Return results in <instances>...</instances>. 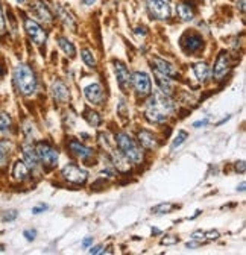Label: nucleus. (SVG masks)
<instances>
[{
    "instance_id": "obj_1",
    "label": "nucleus",
    "mask_w": 246,
    "mask_h": 255,
    "mask_svg": "<svg viewBox=\"0 0 246 255\" xmlns=\"http://www.w3.org/2000/svg\"><path fill=\"white\" fill-rule=\"evenodd\" d=\"M172 111H174V104H172L169 96L158 91L147 102L146 117L152 123H164Z\"/></svg>"
},
{
    "instance_id": "obj_2",
    "label": "nucleus",
    "mask_w": 246,
    "mask_h": 255,
    "mask_svg": "<svg viewBox=\"0 0 246 255\" xmlns=\"http://www.w3.org/2000/svg\"><path fill=\"white\" fill-rule=\"evenodd\" d=\"M14 79L18 91L24 96H31L36 90V79L35 74L26 64H18L14 72Z\"/></svg>"
},
{
    "instance_id": "obj_3",
    "label": "nucleus",
    "mask_w": 246,
    "mask_h": 255,
    "mask_svg": "<svg viewBox=\"0 0 246 255\" xmlns=\"http://www.w3.org/2000/svg\"><path fill=\"white\" fill-rule=\"evenodd\" d=\"M116 143L120 149V152L123 155H125L129 161L135 163V164H139L143 161V152L141 149L139 147V145L134 142V140L125 134V132H119L116 135Z\"/></svg>"
},
{
    "instance_id": "obj_4",
    "label": "nucleus",
    "mask_w": 246,
    "mask_h": 255,
    "mask_svg": "<svg viewBox=\"0 0 246 255\" xmlns=\"http://www.w3.org/2000/svg\"><path fill=\"white\" fill-rule=\"evenodd\" d=\"M36 157H38V161L43 163V165H46L47 169H52L58 163V152L56 149H53L49 143H38L35 147Z\"/></svg>"
},
{
    "instance_id": "obj_5",
    "label": "nucleus",
    "mask_w": 246,
    "mask_h": 255,
    "mask_svg": "<svg viewBox=\"0 0 246 255\" xmlns=\"http://www.w3.org/2000/svg\"><path fill=\"white\" fill-rule=\"evenodd\" d=\"M131 82L135 88V93L139 97H146L151 94V79L143 72H135L131 76Z\"/></svg>"
},
{
    "instance_id": "obj_6",
    "label": "nucleus",
    "mask_w": 246,
    "mask_h": 255,
    "mask_svg": "<svg viewBox=\"0 0 246 255\" xmlns=\"http://www.w3.org/2000/svg\"><path fill=\"white\" fill-rule=\"evenodd\" d=\"M61 175H63L64 180H67L71 184H78L82 185L87 181V172L82 170L81 167H78L76 164H67L66 167L61 170Z\"/></svg>"
},
{
    "instance_id": "obj_7",
    "label": "nucleus",
    "mask_w": 246,
    "mask_h": 255,
    "mask_svg": "<svg viewBox=\"0 0 246 255\" xmlns=\"http://www.w3.org/2000/svg\"><path fill=\"white\" fill-rule=\"evenodd\" d=\"M24 31H26L29 38L36 46H41V44L46 43V38H47L46 31L35 20H32V18L24 20Z\"/></svg>"
},
{
    "instance_id": "obj_8",
    "label": "nucleus",
    "mask_w": 246,
    "mask_h": 255,
    "mask_svg": "<svg viewBox=\"0 0 246 255\" xmlns=\"http://www.w3.org/2000/svg\"><path fill=\"white\" fill-rule=\"evenodd\" d=\"M147 9L157 20H167L170 17V8L164 0H147Z\"/></svg>"
},
{
    "instance_id": "obj_9",
    "label": "nucleus",
    "mask_w": 246,
    "mask_h": 255,
    "mask_svg": "<svg viewBox=\"0 0 246 255\" xmlns=\"http://www.w3.org/2000/svg\"><path fill=\"white\" fill-rule=\"evenodd\" d=\"M202 44H204L202 36L196 32H187L181 38V46L189 54H194V52H198V50H201Z\"/></svg>"
},
{
    "instance_id": "obj_10",
    "label": "nucleus",
    "mask_w": 246,
    "mask_h": 255,
    "mask_svg": "<svg viewBox=\"0 0 246 255\" xmlns=\"http://www.w3.org/2000/svg\"><path fill=\"white\" fill-rule=\"evenodd\" d=\"M31 11L36 18H40L44 23H52L53 21V16H52L51 9H49L47 5L43 3L41 0H32L31 2Z\"/></svg>"
},
{
    "instance_id": "obj_11",
    "label": "nucleus",
    "mask_w": 246,
    "mask_h": 255,
    "mask_svg": "<svg viewBox=\"0 0 246 255\" xmlns=\"http://www.w3.org/2000/svg\"><path fill=\"white\" fill-rule=\"evenodd\" d=\"M229 56L227 52H220V55L217 56L216 59V64H214V78L217 81L224 79V76H227V73L229 72Z\"/></svg>"
},
{
    "instance_id": "obj_12",
    "label": "nucleus",
    "mask_w": 246,
    "mask_h": 255,
    "mask_svg": "<svg viewBox=\"0 0 246 255\" xmlns=\"http://www.w3.org/2000/svg\"><path fill=\"white\" fill-rule=\"evenodd\" d=\"M114 69H116V78H117L120 88L123 91H128L129 85H131V74H129L126 66L122 62H114Z\"/></svg>"
},
{
    "instance_id": "obj_13",
    "label": "nucleus",
    "mask_w": 246,
    "mask_h": 255,
    "mask_svg": "<svg viewBox=\"0 0 246 255\" xmlns=\"http://www.w3.org/2000/svg\"><path fill=\"white\" fill-rule=\"evenodd\" d=\"M85 97L88 99V102L94 105H101L104 102V91H102V87L99 84H91L85 88Z\"/></svg>"
},
{
    "instance_id": "obj_14",
    "label": "nucleus",
    "mask_w": 246,
    "mask_h": 255,
    "mask_svg": "<svg viewBox=\"0 0 246 255\" xmlns=\"http://www.w3.org/2000/svg\"><path fill=\"white\" fill-rule=\"evenodd\" d=\"M69 149L75 154L76 157H79L81 160H84V161H87V160H90L93 155H94V152H93V149L91 147H87V146H84V145H81L79 142H76V140H73V142H70V145H69Z\"/></svg>"
},
{
    "instance_id": "obj_15",
    "label": "nucleus",
    "mask_w": 246,
    "mask_h": 255,
    "mask_svg": "<svg viewBox=\"0 0 246 255\" xmlns=\"http://www.w3.org/2000/svg\"><path fill=\"white\" fill-rule=\"evenodd\" d=\"M154 64H155V70L157 72L169 76V78H178V76H179L178 70L172 66L170 62H167V61H164L161 58H154Z\"/></svg>"
},
{
    "instance_id": "obj_16",
    "label": "nucleus",
    "mask_w": 246,
    "mask_h": 255,
    "mask_svg": "<svg viewBox=\"0 0 246 255\" xmlns=\"http://www.w3.org/2000/svg\"><path fill=\"white\" fill-rule=\"evenodd\" d=\"M52 94L58 102H61V104H66V102L69 100V97H70L69 88L66 87L64 82H61V81H55L52 84Z\"/></svg>"
},
{
    "instance_id": "obj_17",
    "label": "nucleus",
    "mask_w": 246,
    "mask_h": 255,
    "mask_svg": "<svg viewBox=\"0 0 246 255\" xmlns=\"http://www.w3.org/2000/svg\"><path fill=\"white\" fill-rule=\"evenodd\" d=\"M23 158H24V164H26L29 169L38 167V157H36L35 147H32L31 145L23 146Z\"/></svg>"
},
{
    "instance_id": "obj_18",
    "label": "nucleus",
    "mask_w": 246,
    "mask_h": 255,
    "mask_svg": "<svg viewBox=\"0 0 246 255\" xmlns=\"http://www.w3.org/2000/svg\"><path fill=\"white\" fill-rule=\"evenodd\" d=\"M111 160H113V164L114 167L119 170V172H128L129 170V160L122 154V152H117V150H113L111 152Z\"/></svg>"
},
{
    "instance_id": "obj_19",
    "label": "nucleus",
    "mask_w": 246,
    "mask_h": 255,
    "mask_svg": "<svg viewBox=\"0 0 246 255\" xmlns=\"http://www.w3.org/2000/svg\"><path fill=\"white\" fill-rule=\"evenodd\" d=\"M29 176V167L23 161H17L14 164V167H12V178H14L16 181H24L26 178Z\"/></svg>"
},
{
    "instance_id": "obj_20",
    "label": "nucleus",
    "mask_w": 246,
    "mask_h": 255,
    "mask_svg": "<svg viewBox=\"0 0 246 255\" xmlns=\"http://www.w3.org/2000/svg\"><path fill=\"white\" fill-rule=\"evenodd\" d=\"M155 76H157V84L159 87V91L170 96V93H172V81H170L169 76L159 73L157 70H155Z\"/></svg>"
},
{
    "instance_id": "obj_21",
    "label": "nucleus",
    "mask_w": 246,
    "mask_h": 255,
    "mask_svg": "<svg viewBox=\"0 0 246 255\" xmlns=\"http://www.w3.org/2000/svg\"><path fill=\"white\" fill-rule=\"evenodd\" d=\"M176 12H178L179 18L184 20V21H190V20H193V17H194V11H193L192 5L187 3V2L179 3L178 8H176Z\"/></svg>"
},
{
    "instance_id": "obj_22",
    "label": "nucleus",
    "mask_w": 246,
    "mask_h": 255,
    "mask_svg": "<svg viewBox=\"0 0 246 255\" xmlns=\"http://www.w3.org/2000/svg\"><path fill=\"white\" fill-rule=\"evenodd\" d=\"M193 72L196 74V78H198L201 82H207L208 78H210V67H208L205 62L194 64V66H193Z\"/></svg>"
},
{
    "instance_id": "obj_23",
    "label": "nucleus",
    "mask_w": 246,
    "mask_h": 255,
    "mask_svg": "<svg viewBox=\"0 0 246 255\" xmlns=\"http://www.w3.org/2000/svg\"><path fill=\"white\" fill-rule=\"evenodd\" d=\"M139 140L143 147L146 149H155L157 147V140L149 131H140L139 132Z\"/></svg>"
},
{
    "instance_id": "obj_24",
    "label": "nucleus",
    "mask_w": 246,
    "mask_h": 255,
    "mask_svg": "<svg viewBox=\"0 0 246 255\" xmlns=\"http://www.w3.org/2000/svg\"><path fill=\"white\" fill-rule=\"evenodd\" d=\"M56 41H58V46H59L61 49H63V52H64L66 55H69V56H75L76 49H75V46H73V43L69 41L66 36H58V38H56Z\"/></svg>"
},
{
    "instance_id": "obj_25",
    "label": "nucleus",
    "mask_w": 246,
    "mask_h": 255,
    "mask_svg": "<svg viewBox=\"0 0 246 255\" xmlns=\"http://www.w3.org/2000/svg\"><path fill=\"white\" fill-rule=\"evenodd\" d=\"M58 16L61 18V21H63L66 24V28L75 31L76 29V24H75V20H73V17L69 14V12L64 9V8H58Z\"/></svg>"
},
{
    "instance_id": "obj_26",
    "label": "nucleus",
    "mask_w": 246,
    "mask_h": 255,
    "mask_svg": "<svg viewBox=\"0 0 246 255\" xmlns=\"http://www.w3.org/2000/svg\"><path fill=\"white\" fill-rule=\"evenodd\" d=\"M9 150H11V143L6 140L0 142V165H5L8 158H9Z\"/></svg>"
},
{
    "instance_id": "obj_27",
    "label": "nucleus",
    "mask_w": 246,
    "mask_h": 255,
    "mask_svg": "<svg viewBox=\"0 0 246 255\" xmlns=\"http://www.w3.org/2000/svg\"><path fill=\"white\" fill-rule=\"evenodd\" d=\"M12 120L6 112H0V132H9L11 131Z\"/></svg>"
},
{
    "instance_id": "obj_28",
    "label": "nucleus",
    "mask_w": 246,
    "mask_h": 255,
    "mask_svg": "<svg viewBox=\"0 0 246 255\" xmlns=\"http://www.w3.org/2000/svg\"><path fill=\"white\" fill-rule=\"evenodd\" d=\"M85 119H87V122L91 125V126H99L102 119L99 117V114L94 112V111H85Z\"/></svg>"
},
{
    "instance_id": "obj_29",
    "label": "nucleus",
    "mask_w": 246,
    "mask_h": 255,
    "mask_svg": "<svg viewBox=\"0 0 246 255\" xmlns=\"http://www.w3.org/2000/svg\"><path fill=\"white\" fill-rule=\"evenodd\" d=\"M81 56H82V61L87 64L88 67H94L96 66V58L93 56V54L90 52L88 49H84L81 52Z\"/></svg>"
},
{
    "instance_id": "obj_30",
    "label": "nucleus",
    "mask_w": 246,
    "mask_h": 255,
    "mask_svg": "<svg viewBox=\"0 0 246 255\" xmlns=\"http://www.w3.org/2000/svg\"><path fill=\"white\" fill-rule=\"evenodd\" d=\"M172 208H175L174 203H159V205H157V207L152 208V213H155V214H164V213H169Z\"/></svg>"
},
{
    "instance_id": "obj_31",
    "label": "nucleus",
    "mask_w": 246,
    "mask_h": 255,
    "mask_svg": "<svg viewBox=\"0 0 246 255\" xmlns=\"http://www.w3.org/2000/svg\"><path fill=\"white\" fill-rule=\"evenodd\" d=\"M187 137H189V134H187L186 131H179L178 135H176L175 140H174V143H172V149H175V147L181 146V145L187 140Z\"/></svg>"
},
{
    "instance_id": "obj_32",
    "label": "nucleus",
    "mask_w": 246,
    "mask_h": 255,
    "mask_svg": "<svg viewBox=\"0 0 246 255\" xmlns=\"http://www.w3.org/2000/svg\"><path fill=\"white\" fill-rule=\"evenodd\" d=\"M6 32V21H5V16L2 11V5H0V35Z\"/></svg>"
},
{
    "instance_id": "obj_33",
    "label": "nucleus",
    "mask_w": 246,
    "mask_h": 255,
    "mask_svg": "<svg viewBox=\"0 0 246 255\" xmlns=\"http://www.w3.org/2000/svg\"><path fill=\"white\" fill-rule=\"evenodd\" d=\"M17 218V211H14V210H11V211H6L5 214H3V220L5 222H11V220H14Z\"/></svg>"
},
{
    "instance_id": "obj_34",
    "label": "nucleus",
    "mask_w": 246,
    "mask_h": 255,
    "mask_svg": "<svg viewBox=\"0 0 246 255\" xmlns=\"http://www.w3.org/2000/svg\"><path fill=\"white\" fill-rule=\"evenodd\" d=\"M169 238H163L161 240V245H175L176 241H178V238L176 237H174V236H167Z\"/></svg>"
},
{
    "instance_id": "obj_35",
    "label": "nucleus",
    "mask_w": 246,
    "mask_h": 255,
    "mask_svg": "<svg viewBox=\"0 0 246 255\" xmlns=\"http://www.w3.org/2000/svg\"><path fill=\"white\" fill-rule=\"evenodd\" d=\"M35 236H36V231H35V229H26V231H24V237H26L29 241H32V240L35 238Z\"/></svg>"
},
{
    "instance_id": "obj_36",
    "label": "nucleus",
    "mask_w": 246,
    "mask_h": 255,
    "mask_svg": "<svg viewBox=\"0 0 246 255\" xmlns=\"http://www.w3.org/2000/svg\"><path fill=\"white\" fill-rule=\"evenodd\" d=\"M205 237H207L208 240H216V238L219 237V233H217V231H214V229H211V231L205 233Z\"/></svg>"
},
{
    "instance_id": "obj_37",
    "label": "nucleus",
    "mask_w": 246,
    "mask_h": 255,
    "mask_svg": "<svg viewBox=\"0 0 246 255\" xmlns=\"http://www.w3.org/2000/svg\"><path fill=\"white\" fill-rule=\"evenodd\" d=\"M104 252V246L99 245V246H96V248H91L90 249V254H102Z\"/></svg>"
},
{
    "instance_id": "obj_38",
    "label": "nucleus",
    "mask_w": 246,
    "mask_h": 255,
    "mask_svg": "<svg viewBox=\"0 0 246 255\" xmlns=\"http://www.w3.org/2000/svg\"><path fill=\"white\" fill-rule=\"evenodd\" d=\"M208 123V119H204V120H199V122H194L193 123V128H201V126H205Z\"/></svg>"
},
{
    "instance_id": "obj_39",
    "label": "nucleus",
    "mask_w": 246,
    "mask_h": 255,
    "mask_svg": "<svg viewBox=\"0 0 246 255\" xmlns=\"http://www.w3.org/2000/svg\"><path fill=\"white\" fill-rule=\"evenodd\" d=\"M236 170H237V172H240V173H243V172H245V163H243V161H240V163H237V164H236Z\"/></svg>"
},
{
    "instance_id": "obj_40",
    "label": "nucleus",
    "mask_w": 246,
    "mask_h": 255,
    "mask_svg": "<svg viewBox=\"0 0 246 255\" xmlns=\"http://www.w3.org/2000/svg\"><path fill=\"white\" fill-rule=\"evenodd\" d=\"M46 208H47L46 205H40V207H35V208L32 210V213H34V214H40V213H41V211H44Z\"/></svg>"
},
{
    "instance_id": "obj_41",
    "label": "nucleus",
    "mask_w": 246,
    "mask_h": 255,
    "mask_svg": "<svg viewBox=\"0 0 246 255\" xmlns=\"http://www.w3.org/2000/svg\"><path fill=\"white\" fill-rule=\"evenodd\" d=\"M91 243H93V237H88V238H85V240L82 241V246H84V248H88Z\"/></svg>"
},
{
    "instance_id": "obj_42",
    "label": "nucleus",
    "mask_w": 246,
    "mask_h": 255,
    "mask_svg": "<svg viewBox=\"0 0 246 255\" xmlns=\"http://www.w3.org/2000/svg\"><path fill=\"white\" fill-rule=\"evenodd\" d=\"M196 246H201V241H189L187 248H196Z\"/></svg>"
},
{
    "instance_id": "obj_43",
    "label": "nucleus",
    "mask_w": 246,
    "mask_h": 255,
    "mask_svg": "<svg viewBox=\"0 0 246 255\" xmlns=\"http://www.w3.org/2000/svg\"><path fill=\"white\" fill-rule=\"evenodd\" d=\"M237 8H240V11L245 12V0H240V2H237Z\"/></svg>"
},
{
    "instance_id": "obj_44",
    "label": "nucleus",
    "mask_w": 246,
    "mask_h": 255,
    "mask_svg": "<svg viewBox=\"0 0 246 255\" xmlns=\"http://www.w3.org/2000/svg\"><path fill=\"white\" fill-rule=\"evenodd\" d=\"M94 2H96V0H82V3H84V5H87V6H91Z\"/></svg>"
},
{
    "instance_id": "obj_45",
    "label": "nucleus",
    "mask_w": 246,
    "mask_h": 255,
    "mask_svg": "<svg viewBox=\"0 0 246 255\" xmlns=\"http://www.w3.org/2000/svg\"><path fill=\"white\" fill-rule=\"evenodd\" d=\"M152 233H154V234H159V229H157V228H152Z\"/></svg>"
},
{
    "instance_id": "obj_46",
    "label": "nucleus",
    "mask_w": 246,
    "mask_h": 255,
    "mask_svg": "<svg viewBox=\"0 0 246 255\" xmlns=\"http://www.w3.org/2000/svg\"><path fill=\"white\" fill-rule=\"evenodd\" d=\"M240 191H243L245 190V182H242V185H240V188H239Z\"/></svg>"
},
{
    "instance_id": "obj_47",
    "label": "nucleus",
    "mask_w": 246,
    "mask_h": 255,
    "mask_svg": "<svg viewBox=\"0 0 246 255\" xmlns=\"http://www.w3.org/2000/svg\"><path fill=\"white\" fill-rule=\"evenodd\" d=\"M5 74V70L3 69H0V76H3Z\"/></svg>"
},
{
    "instance_id": "obj_48",
    "label": "nucleus",
    "mask_w": 246,
    "mask_h": 255,
    "mask_svg": "<svg viewBox=\"0 0 246 255\" xmlns=\"http://www.w3.org/2000/svg\"><path fill=\"white\" fill-rule=\"evenodd\" d=\"M17 2H18V3H23V2H24V0H17Z\"/></svg>"
}]
</instances>
